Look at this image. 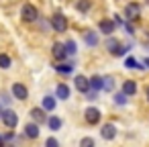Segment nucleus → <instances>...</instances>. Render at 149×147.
I'll return each mask as SVG.
<instances>
[{"instance_id": "a211bd4d", "label": "nucleus", "mask_w": 149, "mask_h": 147, "mask_svg": "<svg viewBox=\"0 0 149 147\" xmlns=\"http://www.w3.org/2000/svg\"><path fill=\"white\" fill-rule=\"evenodd\" d=\"M76 8H78L80 13H88V10L92 8V2H90V0H78V2H76Z\"/></svg>"}, {"instance_id": "aec40b11", "label": "nucleus", "mask_w": 149, "mask_h": 147, "mask_svg": "<svg viewBox=\"0 0 149 147\" xmlns=\"http://www.w3.org/2000/svg\"><path fill=\"white\" fill-rule=\"evenodd\" d=\"M43 108L45 110H53L55 108V98L53 96H45L43 98Z\"/></svg>"}, {"instance_id": "7c9ffc66", "label": "nucleus", "mask_w": 149, "mask_h": 147, "mask_svg": "<svg viewBox=\"0 0 149 147\" xmlns=\"http://www.w3.org/2000/svg\"><path fill=\"white\" fill-rule=\"evenodd\" d=\"M145 92H147V100H149V86H147V90H145Z\"/></svg>"}, {"instance_id": "20e7f679", "label": "nucleus", "mask_w": 149, "mask_h": 147, "mask_svg": "<svg viewBox=\"0 0 149 147\" xmlns=\"http://www.w3.org/2000/svg\"><path fill=\"white\" fill-rule=\"evenodd\" d=\"M84 116H86V123H88V125H98V123H100V110L94 108V106L86 108Z\"/></svg>"}, {"instance_id": "5701e85b", "label": "nucleus", "mask_w": 149, "mask_h": 147, "mask_svg": "<svg viewBox=\"0 0 149 147\" xmlns=\"http://www.w3.org/2000/svg\"><path fill=\"white\" fill-rule=\"evenodd\" d=\"M114 102L116 104H127V94L125 92H116L114 94Z\"/></svg>"}, {"instance_id": "2eb2a0df", "label": "nucleus", "mask_w": 149, "mask_h": 147, "mask_svg": "<svg viewBox=\"0 0 149 147\" xmlns=\"http://www.w3.org/2000/svg\"><path fill=\"white\" fill-rule=\"evenodd\" d=\"M55 94H57V98H61V100H68V98H70V88H68L65 84H59V86L55 88Z\"/></svg>"}, {"instance_id": "9b49d317", "label": "nucleus", "mask_w": 149, "mask_h": 147, "mask_svg": "<svg viewBox=\"0 0 149 147\" xmlns=\"http://www.w3.org/2000/svg\"><path fill=\"white\" fill-rule=\"evenodd\" d=\"M98 27H100V31H102L104 35H112L116 25H114V21H110V19H104V21H100V25H98Z\"/></svg>"}, {"instance_id": "0eeeda50", "label": "nucleus", "mask_w": 149, "mask_h": 147, "mask_svg": "<svg viewBox=\"0 0 149 147\" xmlns=\"http://www.w3.org/2000/svg\"><path fill=\"white\" fill-rule=\"evenodd\" d=\"M13 96L19 98V100H27V96H29L27 86H23V84H13Z\"/></svg>"}, {"instance_id": "4468645a", "label": "nucleus", "mask_w": 149, "mask_h": 147, "mask_svg": "<svg viewBox=\"0 0 149 147\" xmlns=\"http://www.w3.org/2000/svg\"><path fill=\"white\" fill-rule=\"evenodd\" d=\"M84 41H86V45H90V47H96V45H98V35H96L94 31H88V33L84 35Z\"/></svg>"}, {"instance_id": "dca6fc26", "label": "nucleus", "mask_w": 149, "mask_h": 147, "mask_svg": "<svg viewBox=\"0 0 149 147\" xmlns=\"http://www.w3.org/2000/svg\"><path fill=\"white\" fill-rule=\"evenodd\" d=\"M47 125H49L51 131H59V129H61V118H59V116H49V118H47Z\"/></svg>"}, {"instance_id": "423d86ee", "label": "nucleus", "mask_w": 149, "mask_h": 147, "mask_svg": "<svg viewBox=\"0 0 149 147\" xmlns=\"http://www.w3.org/2000/svg\"><path fill=\"white\" fill-rule=\"evenodd\" d=\"M100 135H102V139H106V141H112V139L116 137V127H114L112 123H106V125L102 127Z\"/></svg>"}, {"instance_id": "c756f323", "label": "nucleus", "mask_w": 149, "mask_h": 147, "mask_svg": "<svg viewBox=\"0 0 149 147\" xmlns=\"http://www.w3.org/2000/svg\"><path fill=\"white\" fill-rule=\"evenodd\" d=\"M86 94H88V100H96V94L94 92H86Z\"/></svg>"}, {"instance_id": "f8f14e48", "label": "nucleus", "mask_w": 149, "mask_h": 147, "mask_svg": "<svg viewBox=\"0 0 149 147\" xmlns=\"http://www.w3.org/2000/svg\"><path fill=\"white\" fill-rule=\"evenodd\" d=\"M25 135L27 137H31V139H37L39 137V125L33 121V123H27L25 125Z\"/></svg>"}, {"instance_id": "6ab92c4d", "label": "nucleus", "mask_w": 149, "mask_h": 147, "mask_svg": "<svg viewBox=\"0 0 149 147\" xmlns=\"http://www.w3.org/2000/svg\"><path fill=\"white\" fill-rule=\"evenodd\" d=\"M125 65H127L129 70H141V68H143L135 57H127V59H125Z\"/></svg>"}, {"instance_id": "c85d7f7f", "label": "nucleus", "mask_w": 149, "mask_h": 147, "mask_svg": "<svg viewBox=\"0 0 149 147\" xmlns=\"http://www.w3.org/2000/svg\"><path fill=\"white\" fill-rule=\"evenodd\" d=\"M45 147H59V143H57L55 137H49V139L45 141Z\"/></svg>"}, {"instance_id": "b1692460", "label": "nucleus", "mask_w": 149, "mask_h": 147, "mask_svg": "<svg viewBox=\"0 0 149 147\" xmlns=\"http://www.w3.org/2000/svg\"><path fill=\"white\" fill-rule=\"evenodd\" d=\"M118 45H120V43H118L116 39H108V41H106V49H108L110 53H112V51H114V49H116Z\"/></svg>"}, {"instance_id": "412c9836", "label": "nucleus", "mask_w": 149, "mask_h": 147, "mask_svg": "<svg viewBox=\"0 0 149 147\" xmlns=\"http://www.w3.org/2000/svg\"><path fill=\"white\" fill-rule=\"evenodd\" d=\"M55 70H57L59 74H72L74 65H72V63H61V65H55Z\"/></svg>"}, {"instance_id": "4be33fe9", "label": "nucleus", "mask_w": 149, "mask_h": 147, "mask_svg": "<svg viewBox=\"0 0 149 147\" xmlns=\"http://www.w3.org/2000/svg\"><path fill=\"white\" fill-rule=\"evenodd\" d=\"M0 68H2V70H8L10 68V57L6 53H0Z\"/></svg>"}, {"instance_id": "6e6552de", "label": "nucleus", "mask_w": 149, "mask_h": 147, "mask_svg": "<svg viewBox=\"0 0 149 147\" xmlns=\"http://www.w3.org/2000/svg\"><path fill=\"white\" fill-rule=\"evenodd\" d=\"M51 53H53V57L55 59H65V55H68V51H65V45H61V43H53V47H51Z\"/></svg>"}, {"instance_id": "a878e982", "label": "nucleus", "mask_w": 149, "mask_h": 147, "mask_svg": "<svg viewBox=\"0 0 149 147\" xmlns=\"http://www.w3.org/2000/svg\"><path fill=\"white\" fill-rule=\"evenodd\" d=\"M102 88H104V90H112V88H114V80H112V78H104V80H102Z\"/></svg>"}, {"instance_id": "473e14b6", "label": "nucleus", "mask_w": 149, "mask_h": 147, "mask_svg": "<svg viewBox=\"0 0 149 147\" xmlns=\"http://www.w3.org/2000/svg\"><path fill=\"white\" fill-rule=\"evenodd\" d=\"M145 63H147V65H149V59H145Z\"/></svg>"}, {"instance_id": "9d476101", "label": "nucleus", "mask_w": 149, "mask_h": 147, "mask_svg": "<svg viewBox=\"0 0 149 147\" xmlns=\"http://www.w3.org/2000/svg\"><path fill=\"white\" fill-rule=\"evenodd\" d=\"M31 118L37 123V125H41V123H47V114H45V108H33L31 110Z\"/></svg>"}, {"instance_id": "f257e3e1", "label": "nucleus", "mask_w": 149, "mask_h": 147, "mask_svg": "<svg viewBox=\"0 0 149 147\" xmlns=\"http://www.w3.org/2000/svg\"><path fill=\"white\" fill-rule=\"evenodd\" d=\"M21 17H23L25 23H33V21L39 19V10H37L33 4H25V6L21 8Z\"/></svg>"}, {"instance_id": "7ed1b4c3", "label": "nucleus", "mask_w": 149, "mask_h": 147, "mask_svg": "<svg viewBox=\"0 0 149 147\" xmlns=\"http://www.w3.org/2000/svg\"><path fill=\"white\" fill-rule=\"evenodd\" d=\"M139 15H141V6H139L137 2L127 4V8H125V17H127L129 21H137V19H139Z\"/></svg>"}, {"instance_id": "f3484780", "label": "nucleus", "mask_w": 149, "mask_h": 147, "mask_svg": "<svg viewBox=\"0 0 149 147\" xmlns=\"http://www.w3.org/2000/svg\"><path fill=\"white\" fill-rule=\"evenodd\" d=\"M88 82H90V90H102V78L100 76H92Z\"/></svg>"}, {"instance_id": "ddd939ff", "label": "nucleus", "mask_w": 149, "mask_h": 147, "mask_svg": "<svg viewBox=\"0 0 149 147\" xmlns=\"http://www.w3.org/2000/svg\"><path fill=\"white\" fill-rule=\"evenodd\" d=\"M123 92H125L127 96H133V94H137V84H135L133 80H127V82H123Z\"/></svg>"}, {"instance_id": "f03ea898", "label": "nucleus", "mask_w": 149, "mask_h": 147, "mask_svg": "<svg viewBox=\"0 0 149 147\" xmlns=\"http://www.w3.org/2000/svg\"><path fill=\"white\" fill-rule=\"evenodd\" d=\"M51 27H53L57 33H65V31H68V19L57 13V15L51 17Z\"/></svg>"}, {"instance_id": "72a5a7b5", "label": "nucleus", "mask_w": 149, "mask_h": 147, "mask_svg": "<svg viewBox=\"0 0 149 147\" xmlns=\"http://www.w3.org/2000/svg\"><path fill=\"white\" fill-rule=\"evenodd\" d=\"M0 145H2V137H0Z\"/></svg>"}, {"instance_id": "1a4fd4ad", "label": "nucleus", "mask_w": 149, "mask_h": 147, "mask_svg": "<svg viewBox=\"0 0 149 147\" xmlns=\"http://www.w3.org/2000/svg\"><path fill=\"white\" fill-rule=\"evenodd\" d=\"M74 84H76V88H78V92H88L90 90V82H88V78H84V76H76V80H74Z\"/></svg>"}, {"instance_id": "2f4dec72", "label": "nucleus", "mask_w": 149, "mask_h": 147, "mask_svg": "<svg viewBox=\"0 0 149 147\" xmlns=\"http://www.w3.org/2000/svg\"><path fill=\"white\" fill-rule=\"evenodd\" d=\"M2 112H4V110H2V108H0V118H2Z\"/></svg>"}, {"instance_id": "393cba45", "label": "nucleus", "mask_w": 149, "mask_h": 147, "mask_svg": "<svg viewBox=\"0 0 149 147\" xmlns=\"http://www.w3.org/2000/svg\"><path fill=\"white\" fill-rule=\"evenodd\" d=\"M65 51H68V55H70V53L74 55V53L78 51V49H76V41H72V39H70V41L65 43Z\"/></svg>"}, {"instance_id": "cd10ccee", "label": "nucleus", "mask_w": 149, "mask_h": 147, "mask_svg": "<svg viewBox=\"0 0 149 147\" xmlns=\"http://www.w3.org/2000/svg\"><path fill=\"white\" fill-rule=\"evenodd\" d=\"M80 147H94V139L92 137H84L80 141Z\"/></svg>"}, {"instance_id": "39448f33", "label": "nucleus", "mask_w": 149, "mask_h": 147, "mask_svg": "<svg viewBox=\"0 0 149 147\" xmlns=\"http://www.w3.org/2000/svg\"><path fill=\"white\" fill-rule=\"evenodd\" d=\"M2 123H4L8 129H15V127H17V123H19L17 112H15V110H4V112H2Z\"/></svg>"}, {"instance_id": "bb28decb", "label": "nucleus", "mask_w": 149, "mask_h": 147, "mask_svg": "<svg viewBox=\"0 0 149 147\" xmlns=\"http://www.w3.org/2000/svg\"><path fill=\"white\" fill-rule=\"evenodd\" d=\"M127 51H129V47H127V45H118V47L112 51V55H116V57H118V55H125Z\"/></svg>"}]
</instances>
